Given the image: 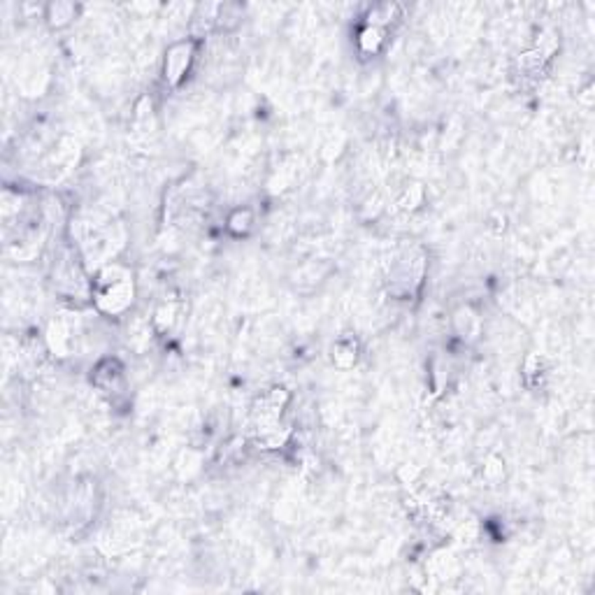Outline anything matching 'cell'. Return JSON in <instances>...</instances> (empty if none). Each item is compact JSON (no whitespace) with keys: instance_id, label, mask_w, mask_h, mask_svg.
I'll list each match as a JSON object with an SVG mask.
<instances>
[{"instance_id":"obj_1","label":"cell","mask_w":595,"mask_h":595,"mask_svg":"<svg viewBox=\"0 0 595 595\" xmlns=\"http://www.w3.org/2000/svg\"><path fill=\"white\" fill-rule=\"evenodd\" d=\"M100 287H98V305L105 312H121L126 309L128 303L133 300V284H130V277L124 272L121 277H110V270H105L100 277Z\"/></svg>"},{"instance_id":"obj_2","label":"cell","mask_w":595,"mask_h":595,"mask_svg":"<svg viewBox=\"0 0 595 595\" xmlns=\"http://www.w3.org/2000/svg\"><path fill=\"white\" fill-rule=\"evenodd\" d=\"M189 61H191V47L189 45L173 47L168 54V59H166V77L170 81H179L186 72V68H189Z\"/></svg>"},{"instance_id":"obj_3","label":"cell","mask_w":595,"mask_h":595,"mask_svg":"<svg viewBox=\"0 0 595 595\" xmlns=\"http://www.w3.org/2000/svg\"><path fill=\"white\" fill-rule=\"evenodd\" d=\"M384 42V33L379 30V26H368L361 30V35H358V45H361L363 52L374 54L379 49V45Z\"/></svg>"},{"instance_id":"obj_4","label":"cell","mask_w":595,"mask_h":595,"mask_svg":"<svg viewBox=\"0 0 595 595\" xmlns=\"http://www.w3.org/2000/svg\"><path fill=\"white\" fill-rule=\"evenodd\" d=\"M228 224H231V228H233L235 233L247 231L249 224H251V214H249L247 209H244V212H238V214H235V216H231V221H228Z\"/></svg>"}]
</instances>
